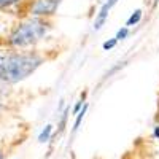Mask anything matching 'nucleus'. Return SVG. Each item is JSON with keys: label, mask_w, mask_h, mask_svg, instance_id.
Listing matches in <instances>:
<instances>
[{"label": "nucleus", "mask_w": 159, "mask_h": 159, "mask_svg": "<svg viewBox=\"0 0 159 159\" xmlns=\"http://www.w3.org/2000/svg\"><path fill=\"white\" fill-rule=\"evenodd\" d=\"M61 0H37L32 7L34 15H52L59 7Z\"/></svg>", "instance_id": "nucleus-3"}, {"label": "nucleus", "mask_w": 159, "mask_h": 159, "mask_svg": "<svg viewBox=\"0 0 159 159\" xmlns=\"http://www.w3.org/2000/svg\"><path fill=\"white\" fill-rule=\"evenodd\" d=\"M51 132H52V126H46V127H45V130L42 132V134H40L38 140L42 142V143H43V142H46V140L49 139V135H51Z\"/></svg>", "instance_id": "nucleus-5"}, {"label": "nucleus", "mask_w": 159, "mask_h": 159, "mask_svg": "<svg viewBox=\"0 0 159 159\" xmlns=\"http://www.w3.org/2000/svg\"><path fill=\"white\" fill-rule=\"evenodd\" d=\"M18 0H0V7H5V5H10V3H15Z\"/></svg>", "instance_id": "nucleus-9"}, {"label": "nucleus", "mask_w": 159, "mask_h": 159, "mask_svg": "<svg viewBox=\"0 0 159 159\" xmlns=\"http://www.w3.org/2000/svg\"><path fill=\"white\" fill-rule=\"evenodd\" d=\"M154 134H156V135H157V137H159V126H157V127H156V130H154Z\"/></svg>", "instance_id": "nucleus-11"}, {"label": "nucleus", "mask_w": 159, "mask_h": 159, "mask_svg": "<svg viewBox=\"0 0 159 159\" xmlns=\"http://www.w3.org/2000/svg\"><path fill=\"white\" fill-rule=\"evenodd\" d=\"M86 108H88V105H84V107H83V111L78 113V118H76V121H75V127H73V129H78L80 123H81V119H83V116H84V113H86Z\"/></svg>", "instance_id": "nucleus-6"}, {"label": "nucleus", "mask_w": 159, "mask_h": 159, "mask_svg": "<svg viewBox=\"0 0 159 159\" xmlns=\"http://www.w3.org/2000/svg\"><path fill=\"white\" fill-rule=\"evenodd\" d=\"M0 159H3V154L2 153H0Z\"/></svg>", "instance_id": "nucleus-12"}, {"label": "nucleus", "mask_w": 159, "mask_h": 159, "mask_svg": "<svg viewBox=\"0 0 159 159\" xmlns=\"http://www.w3.org/2000/svg\"><path fill=\"white\" fill-rule=\"evenodd\" d=\"M140 19H142V10H135V11L130 15V18L127 19V25H134V24H137Z\"/></svg>", "instance_id": "nucleus-4"}, {"label": "nucleus", "mask_w": 159, "mask_h": 159, "mask_svg": "<svg viewBox=\"0 0 159 159\" xmlns=\"http://www.w3.org/2000/svg\"><path fill=\"white\" fill-rule=\"evenodd\" d=\"M45 34H46V24L40 19H32L16 27L10 37V42L11 45H15L18 48H24L38 42Z\"/></svg>", "instance_id": "nucleus-2"}, {"label": "nucleus", "mask_w": 159, "mask_h": 159, "mask_svg": "<svg viewBox=\"0 0 159 159\" xmlns=\"http://www.w3.org/2000/svg\"><path fill=\"white\" fill-rule=\"evenodd\" d=\"M126 37H127V29H121L118 32V35H116V42L118 40H124Z\"/></svg>", "instance_id": "nucleus-7"}, {"label": "nucleus", "mask_w": 159, "mask_h": 159, "mask_svg": "<svg viewBox=\"0 0 159 159\" xmlns=\"http://www.w3.org/2000/svg\"><path fill=\"white\" fill-rule=\"evenodd\" d=\"M42 64V57L37 54H16L8 52L5 61L0 64V81L16 83L19 80L29 76Z\"/></svg>", "instance_id": "nucleus-1"}, {"label": "nucleus", "mask_w": 159, "mask_h": 159, "mask_svg": "<svg viewBox=\"0 0 159 159\" xmlns=\"http://www.w3.org/2000/svg\"><path fill=\"white\" fill-rule=\"evenodd\" d=\"M116 2H118V0H108V2H107V5H108V7L111 8V7H113V5H115Z\"/></svg>", "instance_id": "nucleus-10"}, {"label": "nucleus", "mask_w": 159, "mask_h": 159, "mask_svg": "<svg viewBox=\"0 0 159 159\" xmlns=\"http://www.w3.org/2000/svg\"><path fill=\"white\" fill-rule=\"evenodd\" d=\"M115 45H116V38L110 40V42H105V43H103V49H111Z\"/></svg>", "instance_id": "nucleus-8"}]
</instances>
